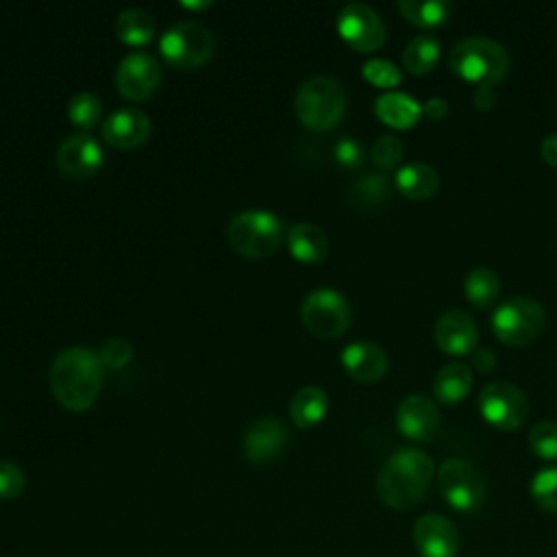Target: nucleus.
I'll list each match as a JSON object with an SVG mask.
<instances>
[{"instance_id":"a211bd4d","label":"nucleus","mask_w":557,"mask_h":557,"mask_svg":"<svg viewBox=\"0 0 557 557\" xmlns=\"http://www.w3.org/2000/svg\"><path fill=\"white\" fill-rule=\"evenodd\" d=\"M285 444H287V429L274 416L259 418L255 424L248 426L244 435V453H246V459L252 463H268L276 459L285 448Z\"/></svg>"},{"instance_id":"5701e85b","label":"nucleus","mask_w":557,"mask_h":557,"mask_svg":"<svg viewBox=\"0 0 557 557\" xmlns=\"http://www.w3.org/2000/svg\"><path fill=\"white\" fill-rule=\"evenodd\" d=\"M374 111L385 124H389L394 128H409L418 122L422 107L409 94L387 91L376 98Z\"/></svg>"},{"instance_id":"72a5a7b5","label":"nucleus","mask_w":557,"mask_h":557,"mask_svg":"<svg viewBox=\"0 0 557 557\" xmlns=\"http://www.w3.org/2000/svg\"><path fill=\"white\" fill-rule=\"evenodd\" d=\"M363 78L376 87H396L403 81L400 70L387 59H370L361 67Z\"/></svg>"},{"instance_id":"c756f323","label":"nucleus","mask_w":557,"mask_h":557,"mask_svg":"<svg viewBox=\"0 0 557 557\" xmlns=\"http://www.w3.org/2000/svg\"><path fill=\"white\" fill-rule=\"evenodd\" d=\"M70 122L81 131H91L102 120V102L91 91H78L67 104Z\"/></svg>"},{"instance_id":"2eb2a0df","label":"nucleus","mask_w":557,"mask_h":557,"mask_svg":"<svg viewBox=\"0 0 557 557\" xmlns=\"http://www.w3.org/2000/svg\"><path fill=\"white\" fill-rule=\"evenodd\" d=\"M102 148L87 133L65 137L57 148V165L65 176H91L102 165Z\"/></svg>"},{"instance_id":"c9c22d12","label":"nucleus","mask_w":557,"mask_h":557,"mask_svg":"<svg viewBox=\"0 0 557 557\" xmlns=\"http://www.w3.org/2000/svg\"><path fill=\"white\" fill-rule=\"evenodd\" d=\"M333 157L335 161L346 168V170H357L361 168L363 163V150H361V144L355 139V137H339L333 146Z\"/></svg>"},{"instance_id":"b1692460","label":"nucleus","mask_w":557,"mask_h":557,"mask_svg":"<svg viewBox=\"0 0 557 557\" xmlns=\"http://www.w3.org/2000/svg\"><path fill=\"white\" fill-rule=\"evenodd\" d=\"M326 409H329V398L324 389L313 385L300 387L289 400V418L300 429H309L318 424L324 418Z\"/></svg>"},{"instance_id":"7ed1b4c3","label":"nucleus","mask_w":557,"mask_h":557,"mask_svg":"<svg viewBox=\"0 0 557 557\" xmlns=\"http://www.w3.org/2000/svg\"><path fill=\"white\" fill-rule=\"evenodd\" d=\"M450 70L472 83L494 85L509 72V54L505 46L490 37H466L457 41L448 54Z\"/></svg>"},{"instance_id":"ea45409f","label":"nucleus","mask_w":557,"mask_h":557,"mask_svg":"<svg viewBox=\"0 0 557 557\" xmlns=\"http://www.w3.org/2000/svg\"><path fill=\"white\" fill-rule=\"evenodd\" d=\"M540 152L544 157V161L553 168H557V133H550L544 137L542 146H540Z\"/></svg>"},{"instance_id":"20e7f679","label":"nucleus","mask_w":557,"mask_h":557,"mask_svg":"<svg viewBox=\"0 0 557 557\" xmlns=\"http://www.w3.org/2000/svg\"><path fill=\"white\" fill-rule=\"evenodd\" d=\"M346 113V91L331 76H311L296 94L298 120L315 133L333 131Z\"/></svg>"},{"instance_id":"9d476101","label":"nucleus","mask_w":557,"mask_h":557,"mask_svg":"<svg viewBox=\"0 0 557 557\" xmlns=\"http://www.w3.org/2000/svg\"><path fill=\"white\" fill-rule=\"evenodd\" d=\"M479 407L483 418L500 431H516L529 416V400L522 389L507 381H492L481 389Z\"/></svg>"},{"instance_id":"bb28decb","label":"nucleus","mask_w":557,"mask_h":557,"mask_svg":"<svg viewBox=\"0 0 557 557\" xmlns=\"http://www.w3.org/2000/svg\"><path fill=\"white\" fill-rule=\"evenodd\" d=\"M398 9L411 24L431 28L448 20L453 4L446 0H398Z\"/></svg>"},{"instance_id":"cd10ccee","label":"nucleus","mask_w":557,"mask_h":557,"mask_svg":"<svg viewBox=\"0 0 557 557\" xmlns=\"http://www.w3.org/2000/svg\"><path fill=\"white\" fill-rule=\"evenodd\" d=\"M440 59V41L431 35L409 39L403 52V63L411 74H429Z\"/></svg>"},{"instance_id":"f3484780","label":"nucleus","mask_w":557,"mask_h":557,"mask_svg":"<svg viewBox=\"0 0 557 557\" xmlns=\"http://www.w3.org/2000/svg\"><path fill=\"white\" fill-rule=\"evenodd\" d=\"M437 346L448 355H470L476 348V324L461 309L444 311L433 329Z\"/></svg>"},{"instance_id":"f704fd0d","label":"nucleus","mask_w":557,"mask_h":557,"mask_svg":"<svg viewBox=\"0 0 557 557\" xmlns=\"http://www.w3.org/2000/svg\"><path fill=\"white\" fill-rule=\"evenodd\" d=\"M98 357H100L104 368L120 370V368H124L133 359V346H131V342H126L122 337H113V339H107L100 346Z\"/></svg>"},{"instance_id":"a878e982","label":"nucleus","mask_w":557,"mask_h":557,"mask_svg":"<svg viewBox=\"0 0 557 557\" xmlns=\"http://www.w3.org/2000/svg\"><path fill=\"white\" fill-rule=\"evenodd\" d=\"M154 20L144 9H124L115 17V35L122 44L144 46L154 35Z\"/></svg>"},{"instance_id":"2f4dec72","label":"nucleus","mask_w":557,"mask_h":557,"mask_svg":"<svg viewBox=\"0 0 557 557\" xmlns=\"http://www.w3.org/2000/svg\"><path fill=\"white\" fill-rule=\"evenodd\" d=\"M529 446L540 459H557V422H535L529 431Z\"/></svg>"},{"instance_id":"ddd939ff","label":"nucleus","mask_w":557,"mask_h":557,"mask_svg":"<svg viewBox=\"0 0 557 557\" xmlns=\"http://www.w3.org/2000/svg\"><path fill=\"white\" fill-rule=\"evenodd\" d=\"M413 544L422 557H455L461 537L446 516L424 513L413 524Z\"/></svg>"},{"instance_id":"f8f14e48","label":"nucleus","mask_w":557,"mask_h":557,"mask_svg":"<svg viewBox=\"0 0 557 557\" xmlns=\"http://www.w3.org/2000/svg\"><path fill=\"white\" fill-rule=\"evenodd\" d=\"M161 83V65L148 52L126 54L115 70V87L131 102L150 98Z\"/></svg>"},{"instance_id":"f03ea898","label":"nucleus","mask_w":557,"mask_h":557,"mask_svg":"<svg viewBox=\"0 0 557 557\" xmlns=\"http://www.w3.org/2000/svg\"><path fill=\"white\" fill-rule=\"evenodd\" d=\"M433 472L435 466L429 455L418 448H400L379 468V498L392 509H411L426 496Z\"/></svg>"},{"instance_id":"4c0bfd02","label":"nucleus","mask_w":557,"mask_h":557,"mask_svg":"<svg viewBox=\"0 0 557 557\" xmlns=\"http://www.w3.org/2000/svg\"><path fill=\"white\" fill-rule=\"evenodd\" d=\"M472 102L479 111H490L494 109L496 104V91H494V85H479L474 91H472Z\"/></svg>"},{"instance_id":"a19ab883","label":"nucleus","mask_w":557,"mask_h":557,"mask_svg":"<svg viewBox=\"0 0 557 557\" xmlns=\"http://www.w3.org/2000/svg\"><path fill=\"white\" fill-rule=\"evenodd\" d=\"M422 111L429 115V117H444L448 113V104L444 98H429L424 104H422Z\"/></svg>"},{"instance_id":"9b49d317","label":"nucleus","mask_w":557,"mask_h":557,"mask_svg":"<svg viewBox=\"0 0 557 557\" xmlns=\"http://www.w3.org/2000/svg\"><path fill=\"white\" fill-rule=\"evenodd\" d=\"M337 33L350 48L359 52H374L385 41L383 20L363 2H350L339 11Z\"/></svg>"},{"instance_id":"4468645a","label":"nucleus","mask_w":557,"mask_h":557,"mask_svg":"<svg viewBox=\"0 0 557 557\" xmlns=\"http://www.w3.org/2000/svg\"><path fill=\"white\" fill-rule=\"evenodd\" d=\"M440 409L424 394H409L400 400L396 411L398 431L413 442H429L440 431Z\"/></svg>"},{"instance_id":"79ce46f5","label":"nucleus","mask_w":557,"mask_h":557,"mask_svg":"<svg viewBox=\"0 0 557 557\" xmlns=\"http://www.w3.org/2000/svg\"><path fill=\"white\" fill-rule=\"evenodd\" d=\"M181 7L183 9H207V7H211V2H183L181 0Z\"/></svg>"},{"instance_id":"412c9836","label":"nucleus","mask_w":557,"mask_h":557,"mask_svg":"<svg viewBox=\"0 0 557 557\" xmlns=\"http://www.w3.org/2000/svg\"><path fill=\"white\" fill-rule=\"evenodd\" d=\"M396 187L411 200H424L437 191L440 174L429 163L411 161L396 172Z\"/></svg>"},{"instance_id":"e433bc0d","label":"nucleus","mask_w":557,"mask_h":557,"mask_svg":"<svg viewBox=\"0 0 557 557\" xmlns=\"http://www.w3.org/2000/svg\"><path fill=\"white\" fill-rule=\"evenodd\" d=\"M26 476L20 466L11 461H0V498H15L22 494Z\"/></svg>"},{"instance_id":"aec40b11","label":"nucleus","mask_w":557,"mask_h":557,"mask_svg":"<svg viewBox=\"0 0 557 557\" xmlns=\"http://www.w3.org/2000/svg\"><path fill=\"white\" fill-rule=\"evenodd\" d=\"M287 246L294 259L302 263H318L326 257L329 239L320 226L311 222H298L287 231Z\"/></svg>"},{"instance_id":"39448f33","label":"nucleus","mask_w":557,"mask_h":557,"mask_svg":"<svg viewBox=\"0 0 557 557\" xmlns=\"http://www.w3.org/2000/svg\"><path fill=\"white\" fill-rule=\"evenodd\" d=\"M283 239V222L270 211H242L228 222V242L231 246L248 257L263 259L278 250Z\"/></svg>"},{"instance_id":"0eeeda50","label":"nucleus","mask_w":557,"mask_h":557,"mask_svg":"<svg viewBox=\"0 0 557 557\" xmlns=\"http://www.w3.org/2000/svg\"><path fill=\"white\" fill-rule=\"evenodd\" d=\"M159 50L176 70H194L205 65L215 52L213 33L198 22H178L170 26L161 39Z\"/></svg>"},{"instance_id":"4be33fe9","label":"nucleus","mask_w":557,"mask_h":557,"mask_svg":"<svg viewBox=\"0 0 557 557\" xmlns=\"http://www.w3.org/2000/svg\"><path fill=\"white\" fill-rule=\"evenodd\" d=\"M470 387H472V372L466 363H459V361L442 366L433 379L435 398L444 405L461 403L470 392Z\"/></svg>"},{"instance_id":"393cba45","label":"nucleus","mask_w":557,"mask_h":557,"mask_svg":"<svg viewBox=\"0 0 557 557\" xmlns=\"http://www.w3.org/2000/svg\"><path fill=\"white\" fill-rule=\"evenodd\" d=\"M350 205L359 209H376L392 196V181L383 172H368L348 187Z\"/></svg>"},{"instance_id":"473e14b6","label":"nucleus","mask_w":557,"mask_h":557,"mask_svg":"<svg viewBox=\"0 0 557 557\" xmlns=\"http://www.w3.org/2000/svg\"><path fill=\"white\" fill-rule=\"evenodd\" d=\"M403 152H405V146L394 135H379L370 150L374 165L381 170H389V168L398 165L403 159Z\"/></svg>"},{"instance_id":"1a4fd4ad","label":"nucleus","mask_w":557,"mask_h":557,"mask_svg":"<svg viewBox=\"0 0 557 557\" xmlns=\"http://www.w3.org/2000/svg\"><path fill=\"white\" fill-rule=\"evenodd\" d=\"M350 305L348 300L329 287L313 289L300 305V320L309 333L331 339L346 333L350 326Z\"/></svg>"},{"instance_id":"6ab92c4d","label":"nucleus","mask_w":557,"mask_h":557,"mask_svg":"<svg viewBox=\"0 0 557 557\" xmlns=\"http://www.w3.org/2000/svg\"><path fill=\"white\" fill-rule=\"evenodd\" d=\"M342 366L355 381L374 383L387 372L389 359L374 342H352L342 352Z\"/></svg>"},{"instance_id":"f257e3e1","label":"nucleus","mask_w":557,"mask_h":557,"mask_svg":"<svg viewBox=\"0 0 557 557\" xmlns=\"http://www.w3.org/2000/svg\"><path fill=\"white\" fill-rule=\"evenodd\" d=\"M104 383V366L87 346L61 350L50 366V389L57 403L70 411L89 409Z\"/></svg>"},{"instance_id":"58836bf2","label":"nucleus","mask_w":557,"mask_h":557,"mask_svg":"<svg viewBox=\"0 0 557 557\" xmlns=\"http://www.w3.org/2000/svg\"><path fill=\"white\" fill-rule=\"evenodd\" d=\"M472 366H476L481 372H490L496 366V355L490 348H474Z\"/></svg>"},{"instance_id":"7c9ffc66","label":"nucleus","mask_w":557,"mask_h":557,"mask_svg":"<svg viewBox=\"0 0 557 557\" xmlns=\"http://www.w3.org/2000/svg\"><path fill=\"white\" fill-rule=\"evenodd\" d=\"M531 496L540 509L557 513V466L542 468L531 481Z\"/></svg>"},{"instance_id":"dca6fc26","label":"nucleus","mask_w":557,"mask_h":557,"mask_svg":"<svg viewBox=\"0 0 557 557\" xmlns=\"http://www.w3.org/2000/svg\"><path fill=\"white\" fill-rule=\"evenodd\" d=\"M150 135V117L135 109L124 107L107 115L102 122V139L120 150H131L141 146Z\"/></svg>"},{"instance_id":"6e6552de","label":"nucleus","mask_w":557,"mask_h":557,"mask_svg":"<svg viewBox=\"0 0 557 557\" xmlns=\"http://www.w3.org/2000/svg\"><path fill=\"white\" fill-rule=\"evenodd\" d=\"M437 483L444 500L461 511L474 513L483 507L487 496V485L483 474L466 459H446L437 470Z\"/></svg>"},{"instance_id":"423d86ee","label":"nucleus","mask_w":557,"mask_h":557,"mask_svg":"<svg viewBox=\"0 0 557 557\" xmlns=\"http://www.w3.org/2000/svg\"><path fill=\"white\" fill-rule=\"evenodd\" d=\"M546 326V309L529 296H511L492 313V331L507 346L531 344Z\"/></svg>"},{"instance_id":"c85d7f7f","label":"nucleus","mask_w":557,"mask_h":557,"mask_svg":"<svg viewBox=\"0 0 557 557\" xmlns=\"http://www.w3.org/2000/svg\"><path fill=\"white\" fill-rule=\"evenodd\" d=\"M463 292H466V298L474 307L485 309V307H490L498 298L500 281H498L494 270H490V268H474L472 272H468V276L463 281Z\"/></svg>"}]
</instances>
